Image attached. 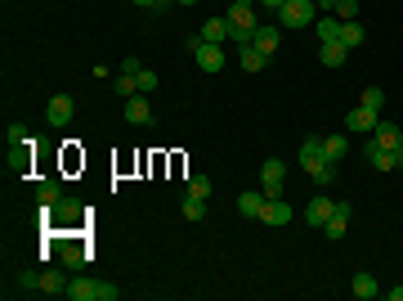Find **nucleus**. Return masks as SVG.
<instances>
[{
  "label": "nucleus",
  "instance_id": "1",
  "mask_svg": "<svg viewBox=\"0 0 403 301\" xmlns=\"http://www.w3.org/2000/svg\"><path fill=\"white\" fill-rule=\"evenodd\" d=\"M319 23V5L314 0H287L283 9H278V27L283 32H301V27Z\"/></svg>",
  "mask_w": 403,
  "mask_h": 301
},
{
  "label": "nucleus",
  "instance_id": "2",
  "mask_svg": "<svg viewBox=\"0 0 403 301\" xmlns=\"http://www.w3.org/2000/svg\"><path fill=\"white\" fill-rule=\"evenodd\" d=\"M188 50H193V59H197V68L202 72H224V45H215V41H188Z\"/></svg>",
  "mask_w": 403,
  "mask_h": 301
},
{
  "label": "nucleus",
  "instance_id": "3",
  "mask_svg": "<svg viewBox=\"0 0 403 301\" xmlns=\"http://www.w3.org/2000/svg\"><path fill=\"white\" fill-rule=\"evenodd\" d=\"M283 184H287V162H283V157H269V162L260 166V189H265V198H283Z\"/></svg>",
  "mask_w": 403,
  "mask_h": 301
},
{
  "label": "nucleus",
  "instance_id": "4",
  "mask_svg": "<svg viewBox=\"0 0 403 301\" xmlns=\"http://www.w3.org/2000/svg\"><path fill=\"white\" fill-rule=\"evenodd\" d=\"M377 121H381V112L377 108H350L345 112V130H350V135H372V130H377Z\"/></svg>",
  "mask_w": 403,
  "mask_h": 301
},
{
  "label": "nucleus",
  "instance_id": "5",
  "mask_svg": "<svg viewBox=\"0 0 403 301\" xmlns=\"http://www.w3.org/2000/svg\"><path fill=\"white\" fill-rule=\"evenodd\" d=\"M350 216H354V207H350V203H336V207H332V216H328V225H323V234H328L332 243H341L345 234H350Z\"/></svg>",
  "mask_w": 403,
  "mask_h": 301
},
{
  "label": "nucleus",
  "instance_id": "6",
  "mask_svg": "<svg viewBox=\"0 0 403 301\" xmlns=\"http://www.w3.org/2000/svg\"><path fill=\"white\" fill-rule=\"evenodd\" d=\"M251 45H256V50H265L269 59H274L278 45H283V27H278V23H260V27H256V36H251Z\"/></svg>",
  "mask_w": 403,
  "mask_h": 301
},
{
  "label": "nucleus",
  "instance_id": "7",
  "mask_svg": "<svg viewBox=\"0 0 403 301\" xmlns=\"http://www.w3.org/2000/svg\"><path fill=\"white\" fill-rule=\"evenodd\" d=\"M126 121L130 126H152V99L148 95H130L126 99Z\"/></svg>",
  "mask_w": 403,
  "mask_h": 301
},
{
  "label": "nucleus",
  "instance_id": "8",
  "mask_svg": "<svg viewBox=\"0 0 403 301\" xmlns=\"http://www.w3.org/2000/svg\"><path fill=\"white\" fill-rule=\"evenodd\" d=\"M72 95H54L50 103H45V121H50V126H67V121H72Z\"/></svg>",
  "mask_w": 403,
  "mask_h": 301
},
{
  "label": "nucleus",
  "instance_id": "9",
  "mask_svg": "<svg viewBox=\"0 0 403 301\" xmlns=\"http://www.w3.org/2000/svg\"><path fill=\"white\" fill-rule=\"evenodd\" d=\"M332 198L328 194H319V198H310V207H305V225H314V230H323L328 225V216H332Z\"/></svg>",
  "mask_w": 403,
  "mask_h": 301
},
{
  "label": "nucleus",
  "instance_id": "10",
  "mask_svg": "<svg viewBox=\"0 0 403 301\" xmlns=\"http://www.w3.org/2000/svg\"><path fill=\"white\" fill-rule=\"evenodd\" d=\"M292 216H296V212H292V203H287V198H269V203H265V212H260V221L278 230V225H287Z\"/></svg>",
  "mask_w": 403,
  "mask_h": 301
},
{
  "label": "nucleus",
  "instance_id": "11",
  "mask_svg": "<svg viewBox=\"0 0 403 301\" xmlns=\"http://www.w3.org/2000/svg\"><path fill=\"white\" fill-rule=\"evenodd\" d=\"M296 157H301V166H305V171L323 166V162H328V157H323V135H310V139L301 144V153H296Z\"/></svg>",
  "mask_w": 403,
  "mask_h": 301
},
{
  "label": "nucleus",
  "instance_id": "12",
  "mask_svg": "<svg viewBox=\"0 0 403 301\" xmlns=\"http://www.w3.org/2000/svg\"><path fill=\"white\" fill-rule=\"evenodd\" d=\"M265 189H247V194H238V212L247 216V221H260V212H265Z\"/></svg>",
  "mask_w": 403,
  "mask_h": 301
},
{
  "label": "nucleus",
  "instance_id": "13",
  "mask_svg": "<svg viewBox=\"0 0 403 301\" xmlns=\"http://www.w3.org/2000/svg\"><path fill=\"white\" fill-rule=\"evenodd\" d=\"M372 144H381V148H399V144H403V130L395 126V121H377V130H372Z\"/></svg>",
  "mask_w": 403,
  "mask_h": 301
},
{
  "label": "nucleus",
  "instance_id": "14",
  "mask_svg": "<svg viewBox=\"0 0 403 301\" xmlns=\"http://www.w3.org/2000/svg\"><path fill=\"white\" fill-rule=\"evenodd\" d=\"M94 293H99V284H94V279H85V275H76V279H67V293H63V297H72V301H94Z\"/></svg>",
  "mask_w": 403,
  "mask_h": 301
},
{
  "label": "nucleus",
  "instance_id": "15",
  "mask_svg": "<svg viewBox=\"0 0 403 301\" xmlns=\"http://www.w3.org/2000/svg\"><path fill=\"white\" fill-rule=\"evenodd\" d=\"M345 59H350V50H345L341 41H323V50H319V63H323V68H341Z\"/></svg>",
  "mask_w": 403,
  "mask_h": 301
},
{
  "label": "nucleus",
  "instance_id": "16",
  "mask_svg": "<svg viewBox=\"0 0 403 301\" xmlns=\"http://www.w3.org/2000/svg\"><path fill=\"white\" fill-rule=\"evenodd\" d=\"M350 293L359 297V301H372V297L381 293V284H377V279L368 275V270H359V275H354V284H350Z\"/></svg>",
  "mask_w": 403,
  "mask_h": 301
},
{
  "label": "nucleus",
  "instance_id": "17",
  "mask_svg": "<svg viewBox=\"0 0 403 301\" xmlns=\"http://www.w3.org/2000/svg\"><path fill=\"white\" fill-rule=\"evenodd\" d=\"M202 41L224 45V41H229V18H224V14H220V18H206V23H202Z\"/></svg>",
  "mask_w": 403,
  "mask_h": 301
},
{
  "label": "nucleus",
  "instance_id": "18",
  "mask_svg": "<svg viewBox=\"0 0 403 301\" xmlns=\"http://www.w3.org/2000/svg\"><path fill=\"white\" fill-rule=\"evenodd\" d=\"M238 63H242V72H265L269 54H265V50H256V45H242V54H238Z\"/></svg>",
  "mask_w": 403,
  "mask_h": 301
},
{
  "label": "nucleus",
  "instance_id": "19",
  "mask_svg": "<svg viewBox=\"0 0 403 301\" xmlns=\"http://www.w3.org/2000/svg\"><path fill=\"white\" fill-rule=\"evenodd\" d=\"M36 203H41V207H59L63 203V184L59 180H41V184H36Z\"/></svg>",
  "mask_w": 403,
  "mask_h": 301
},
{
  "label": "nucleus",
  "instance_id": "20",
  "mask_svg": "<svg viewBox=\"0 0 403 301\" xmlns=\"http://www.w3.org/2000/svg\"><path fill=\"white\" fill-rule=\"evenodd\" d=\"M363 36H368V32H363V23H359V18L341 23V45H345V50H359V45H363Z\"/></svg>",
  "mask_w": 403,
  "mask_h": 301
},
{
  "label": "nucleus",
  "instance_id": "21",
  "mask_svg": "<svg viewBox=\"0 0 403 301\" xmlns=\"http://www.w3.org/2000/svg\"><path fill=\"white\" fill-rule=\"evenodd\" d=\"M368 162L377 171H395V148H381V144H368Z\"/></svg>",
  "mask_w": 403,
  "mask_h": 301
},
{
  "label": "nucleus",
  "instance_id": "22",
  "mask_svg": "<svg viewBox=\"0 0 403 301\" xmlns=\"http://www.w3.org/2000/svg\"><path fill=\"white\" fill-rule=\"evenodd\" d=\"M345 153H350V139H345V135H328V139H323V157H328V162H341Z\"/></svg>",
  "mask_w": 403,
  "mask_h": 301
},
{
  "label": "nucleus",
  "instance_id": "23",
  "mask_svg": "<svg viewBox=\"0 0 403 301\" xmlns=\"http://www.w3.org/2000/svg\"><path fill=\"white\" fill-rule=\"evenodd\" d=\"M314 27H319V41H341V18L336 14H323Z\"/></svg>",
  "mask_w": 403,
  "mask_h": 301
},
{
  "label": "nucleus",
  "instance_id": "24",
  "mask_svg": "<svg viewBox=\"0 0 403 301\" xmlns=\"http://www.w3.org/2000/svg\"><path fill=\"white\" fill-rule=\"evenodd\" d=\"M36 293H45V297H59V293H67L63 275H54V270H45V275H41V284H36Z\"/></svg>",
  "mask_w": 403,
  "mask_h": 301
},
{
  "label": "nucleus",
  "instance_id": "25",
  "mask_svg": "<svg viewBox=\"0 0 403 301\" xmlns=\"http://www.w3.org/2000/svg\"><path fill=\"white\" fill-rule=\"evenodd\" d=\"M184 216H188V221H206V198H193V194H184Z\"/></svg>",
  "mask_w": 403,
  "mask_h": 301
},
{
  "label": "nucleus",
  "instance_id": "26",
  "mask_svg": "<svg viewBox=\"0 0 403 301\" xmlns=\"http://www.w3.org/2000/svg\"><path fill=\"white\" fill-rule=\"evenodd\" d=\"M310 175H314V184H319V189H328V184L336 180V162H323V166H314Z\"/></svg>",
  "mask_w": 403,
  "mask_h": 301
},
{
  "label": "nucleus",
  "instance_id": "27",
  "mask_svg": "<svg viewBox=\"0 0 403 301\" xmlns=\"http://www.w3.org/2000/svg\"><path fill=\"white\" fill-rule=\"evenodd\" d=\"M188 194L193 198H211V180L206 175H188Z\"/></svg>",
  "mask_w": 403,
  "mask_h": 301
},
{
  "label": "nucleus",
  "instance_id": "28",
  "mask_svg": "<svg viewBox=\"0 0 403 301\" xmlns=\"http://www.w3.org/2000/svg\"><path fill=\"white\" fill-rule=\"evenodd\" d=\"M381 103H386V90H381V86H368V90H363V108H377L381 112Z\"/></svg>",
  "mask_w": 403,
  "mask_h": 301
},
{
  "label": "nucleus",
  "instance_id": "29",
  "mask_svg": "<svg viewBox=\"0 0 403 301\" xmlns=\"http://www.w3.org/2000/svg\"><path fill=\"white\" fill-rule=\"evenodd\" d=\"M5 144H9V148H18V144H27V130H23V126H18V121H14V126H9V130H5Z\"/></svg>",
  "mask_w": 403,
  "mask_h": 301
},
{
  "label": "nucleus",
  "instance_id": "30",
  "mask_svg": "<svg viewBox=\"0 0 403 301\" xmlns=\"http://www.w3.org/2000/svg\"><path fill=\"white\" fill-rule=\"evenodd\" d=\"M63 266H67V270H81V266H85V252H81V248H67V252H63Z\"/></svg>",
  "mask_w": 403,
  "mask_h": 301
},
{
  "label": "nucleus",
  "instance_id": "31",
  "mask_svg": "<svg viewBox=\"0 0 403 301\" xmlns=\"http://www.w3.org/2000/svg\"><path fill=\"white\" fill-rule=\"evenodd\" d=\"M157 90V72H139V95H152Z\"/></svg>",
  "mask_w": 403,
  "mask_h": 301
},
{
  "label": "nucleus",
  "instance_id": "32",
  "mask_svg": "<svg viewBox=\"0 0 403 301\" xmlns=\"http://www.w3.org/2000/svg\"><path fill=\"white\" fill-rule=\"evenodd\" d=\"M121 297V288H112V284H99V293H94V301H117Z\"/></svg>",
  "mask_w": 403,
  "mask_h": 301
},
{
  "label": "nucleus",
  "instance_id": "33",
  "mask_svg": "<svg viewBox=\"0 0 403 301\" xmlns=\"http://www.w3.org/2000/svg\"><path fill=\"white\" fill-rule=\"evenodd\" d=\"M134 5H139V9H166L170 0H134Z\"/></svg>",
  "mask_w": 403,
  "mask_h": 301
},
{
  "label": "nucleus",
  "instance_id": "34",
  "mask_svg": "<svg viewBox=\"0 0 403 301\" xmlns=\"http://www.w3.org/2000/svg\"><path fill=\"white\" fill-rule=\"evenodd\" d=\"M395 171H403V144L395 148Z\"/></svg>",
  "mask_w": 403,
  "mask_h": 301
},
{
  "label": "nucleus",
  "instance_id": "35",
  "mask_svg": "<svg viewBox=\"0 0 403 301\" xmlns=\"http://www.w3.org/2000/svg\"><path fill=\"white\" fill-rule=\"evenodd\" d=\"M390 301H403V284H399V288H390Z\"/></svg>",
  "mask_w": 403,
  "mask_h": 301
},
{
  "label": "nucleus",
  "instance_id": "36",
  "mask_svg": "<svg viewBox=\"0 0 403 301\" xmlns=\"http://www.w3.org/2000/svg\"><path fill=\"white\" fill-rule=\"evenodd\" d=\"M260 5H269V9H283V5H287V0H260Z\"/></svg>",
  "mask_w": 403,
  "mask_h": 301
},
{
  "label": "nucleus",
  "instance_id": "37",
  "mask_svg": "<svg viewBox=\"0 0 403 301\" xmlns=\"http://www.w3.org/2000/svg\"><path fill=\"white\" fill-rule=\"evenodd\" d=\"M233 5H256V0H233Z\"/></svg>",
  "mask_w": 403,
  "mask_h": 301
},
{
  "label": "nucleus",
  "instance_id": "38",
  "mask_svg": "<svg viewBox=\"0 0 403 301\" xmlns=\"http://www.w3.org/2000/svg\"><path fill=\"white\" fill-rule=\"evenodd\" d=\"M175 5H197V0H175Z\"/></svg>",
  "mask_w": 403,
  "mask_h": 301
}]
</instances>
